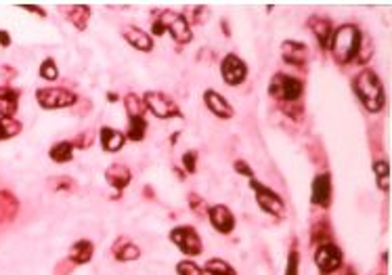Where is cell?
<instances>
[{"label": "cell", "instance_id": "obj_1", "mask_svg": "<svg viewBox=\"0 0 392 275\" xmlns=\"http://www.w3.org/2000/svg\"><path fill=\"white\" fill-rule=\"evenodd\" d=\"M363 46V34L357 26L346 23L342 28H338L331 34V42H329V50L335 57L338 64H351L359 57Z\"/></svg>", "mask_w": 392, "mask_h": 275}, {"label": "cell", "instance_id": "obj_2", "mask_svg": "<svg viewBox=\"0 0 392 275\" xmlns=\"http://www.w3.org/2000/svg\"><path fill=\"white\" fill-rule=\"evenodd\" d=\"M353 88H355L359 101L365 105L367 112L378 114L380 109L384 107V103H386V91H384V84H382L380 76L373 70H363L355 78Z\"/></svg>", "mask_w": 392, "mask_h": 275}, {"label": "cell", "instance_id": "obj_3", "mask_svg": "<svg viewBox=\"0 0 392 275\" xmlns=\"http://www.w3.org/2000/svg\"><path fill=\"white\" fill-rule=\"evenodd\" d=\"M166 32L181 44H187V42L193 40V32H191L187 17L181 15V13H175V11H161L157 15V19L153 21V34L155 36H164Z\"/></svg>", "mask_w": 392, "mask_h": 275}, {"label": "cell", "instance_id": "obj_4", "mask_svg": "<svg viewBox=\"0 0 392 275\" xmlns=\"http://www.w3.org/2000/svg\"><path fill=\"white\" fill-rule=\"evenodd\" d=\"M143 103H145V109L157 118V120H170V118H181V109L179 105L159 91H147L143 95Z\"/></svg>", "mask_w": 392, "mask_h": 275}, {"label": "cell", "instance_id": "obj_5", "mask_svg": "<svg viewBox=\"0 0 392 275\" xmlns=\"http://www.w3.org/2000/svg\"><path fill=\"white\" fill-rule=\"evenodd\" d=\"M304 93V82L288 76V74H275L268 84V95L282 101H298Z\"/></svg>", "mask_w": 392, "mask_h": 275}, {"label": "cell", "instance_id": "obj_6", "mask_svg": "<svg viewBox=\"0 0 392 275\" xmlns=\"http://www.w3.org/2000/svg\"><path fill=\"white\" fill-rule=\"evenodd\" d=\"M250 187L256 193V204L260 206V210H264L266 214H273V216H284L286 204L275 189L266 187L264 183H260L256 179H250Z\"/></svg>", "mask_w": 392, "mask_h": 275}, {"label": "cell", "instance_id": "obj_7", "mask_svg": "<svg viewBox=\"0 0 392 275\" xmlns=\"http://www.w3.org/2000/svg\"><path fill=\"white\" fill-rule=\"evenodd\" d=\"M168 238H170V242H173L183 254H187V256H197V254H202V250H204L199 234H197L193 227H189V225H179V227H175Z\"/></svg>", "mask_w": 392, "mask_h": 275}, {"label": "cell", "instance_id": "obj_8", "mask_svg": "<svg viewBox=\"0 0 392 275\" xmlns=\"http://www.w3.org/2000/svg\"><path fill=\"white\" fill-rule=\"evenodd\" d=\"M36 101L44 109H61L70 107L76 103V95L70 93L68 88H57V86H46L36 91Z\"/></svg>", "mask_w": 392, "mask_h": 275}, {"label": "cell", "instance_id": "obj_9", "mask_svg": "<svg viewBox=\"0 0 392 275\" xmlns=\"http://www.w3.org/2000/svg\"><path fill=\"white\" fill-rule=\"evenodd\" d=\"M220 76L229 86H239L248 78V66L235 53H229L220 61Z\"/></svg>", "mask_w": 392, "mask_h": 275}, {"label": "cell", "instance_id": "obj_10", "mask_svg": "<svg viewBox=\"0 0 392 275\" xmlns=\"http://www.w3.org/2000/svg\"><path fill=\"white\" fill-rule=\"evenodd\" d=\"M342 260H344V254L333 242H323L315 252V263H317V267L323 275L338 271L342 267Z\"/></svg>", "mask_w": 392, "mask_h": 275}, {"label": "cell", "instance_id": "obj_11", "mask_svg": "<svg viewBox=\"0 0 392 275\" xmlns=\"http://www.w3.org/2000/svg\"><path fill=\"white\" fill-rule=\"evenodd\" d=\"M208 218H210V223L212 227L222 234V236H229L233 229H235V214L231 212L229 206L225 204H214L208 208Z\"/></svg>", "mask_w": 392, "mask_h": 275}, {"label": "cell", "instance_id": "obj_12", "mask_svg": "<svg viewBox=\"0 0 392 275\" xmlns=\"http://www.w3.org/2000/svg\"><path fill=\"white\" fill-rule=\"evenodd\" d=\"M204 103H206V107L210 109V112L216 116V118H222V120H229V118H233V105L222 97L218 91H214V88H208L206 93H204Z\"/></svg>", "mask_w": 392, "mask_h": 275}, {"label": "cell", "instance_id": "obj_13", "mask_svg": "<svg viewBox=\"0 0 392 275\" xmlns=\"http://www.w3.org/2000/svg\"><path fill=\"white\" fill-rule=\"evenodd\" d=\"M311 200L315 206H321V208H327L331 204V175L329 173H321L315 177Z\"/></svg>", "mask_w": 392, "mask_h": 275}, {"label": "cell", "instance_id": "obj_14", "mask_svg": "<svg viewBox=\"0 0 392 275\" xmlns=\"http://www.w3.org/2000/svg\"><path fill=\"white\" fill-rule=\"evenodd\" d=\"M19 109V91L13 86H0V118H15Z\"/></svg>", "mask_w": 392, "mask_h": 275}, {"label": "cell", "instance_id": "obj_15", "mask_svg": "<svg viewBox=\"0 0 392 275\" xmlns=\"http://www.w3.org/2000/svg\"><path fill=\"white\" fill-rule=\"evenodd\" d=\"M308 28L311 32L315 34V38L319 40V46L325 50L329 48V42H331V34H333V28H331V21L327 17H321V15H313L308 21Z\"/></svg>", "mask_w": 392, "mask_h": 275}, {"label": "cell", "instance_id": "obj_16", "mask_svg": "<svg viewBox=\"0 0 392 275\" xmlns=\"http://www.w3.org/2000/svg\"><path fill=\"white\" fill-rule=\"evenodd\" d=\"M282 55L288 64H294V66H304L306 59H308V48L304 42L300 40H286L284 46H282Z\"/></svg>", "mask_w": 392, "mask_h": 275}, {"label": "cell", "instance_id": "obj_17", "mask_svg": "<svg viewBox=\"0 0 392 275\" xmlns=\"http://www.w3.org/2000/svg\"><path fill=\"white\" fill-rule=\"evenodd\" d=\"M99 141H101V147L103 151L107 153H116L124 147L126 143V135L116 131V129H111V126H103L101 133H99Z\"/></svg>", "mask_w": 392, "mask_h": 275}, {"label": "cell", "instance_id": "obj_18", "mask_svg": "<svg viewBox=\"0 0 392 275\" xmlns=\"http://www.w3.org/2000/svg\"><path fill=\"white\" fill-rule=\"evenodd\" d=\"M105 179H107V183L116 189V193H120L124 187H128L130 185V179H133V175H130V171L124 167V164H111V167L105 171Z\"/></svg>", "mask_w": 392, "mask_h": 275}, {"label": "cell", "instance_id": "obj_19", "mask_svg": "<svg viewBox=\"0 0 392 275\" xmlns=\"http://www.w3.org/2000/svg\"><path fill=\"white\" fill-rule=\"evenodd\" d=\"M122 36H124V40H126L133 48H137V50H141V53H151V50H153V38H151L145 30H141V28L130 26V28L124 30Z\"/></svg>", "mask_w": 392, "mask_h": 275}, {"label": "cell", "instance_id": "obj_20", "mask_svg": "<svg viewBox=\"0 0 392 275\" xmlns=\"http://www.w3.org/2000/svg\"><path fill=\"white\" fill-rule=\"evenodd\" d=\"M95 254V244L90 240H78L72 248H70V260L76 265H86L92 260Z\"/></svg>", "mask_w": 392, "mask_h": 275}, {"label": "cell", "instance_id": "obj_21", "mask_svg": "<svg viewBox=\"0 0 392 275\" xmlns=\"http://www.w3.org/2000/svg\"><path fill=\"white\" fill-rule=\"evenodd\" d=\"M48 158L57 164H68L74 158V141H59L48 149Z\"/></svg>", "mask_w": 392, "mask_h": 275}, {"label": "cell", "instance_id": "obj_22", "mask_svg": "<svg viewBox=\"0 0 392 275\" xmlns=\"http://www.w3.org/2000/svg\"><path fill=\"white\" fill-rule=\"evenodd\" d=\"M206 275H237L235 269L227 263V260H222V258H210L204 269H202Z\"/></svg>", "mask_w": 392, "mask_h": 275}, {"label": "cell", "instance_id": "obj_23", "mask_svg": "<svg viewBox=\"0 0 392 275\" xmlns=\"http://www.w3.org/2000/svg\"><path fill=\"white\" fill-rule=\"evenodd\" d=\"M124 107L128 109V118H145V103L143 97L130 93L124 97Z\"/></svg>", "mask_w": 392, "mask_h": 275}, {"label": "cell", "instance_id": "obj_24", "mask_svg": "<svg viewBox=\"0 0 392 275\" xmlns=\"http://www.w3.org/2000/svg\"><path fill=\"white\" fill-rule=\"evenodd\" d=\"M147 135V120L145 118H128V133H126V139L139 143L143 141Z\"/></svg>", "mask_w": 392, "mask_h": 275}, {"label": "cell", "instance_id": "obj_25", "mask_svg": "<svg viewBox=\"0 0 392 275\" xmlns=\"http://www.w3.org/2000/svg\"><path fill=\"white\" fill-rule=\"evenodd\" d=\"M21 122L15 118H0V141H9L21 133Z\"/></svg>", "mask_w": 392, "mask_h": 275}, {"label": "cell", "instance_id": "obj_26", "mask_svg": "<svg viewBox=\"0 0 392 275\" xmlns=\"http://www.w3.org/2000/svg\"><path fill=\"white\" fill-rule=\"evenodd\" d=\"M68 17H70V21L82 32V30H86V23H88V19H90V9L84 7V5H76V7L70 9Z\"/></svg>", "mask_w": 392, "mask_h": 275}, {"label": "cell", "instance_id": "obj_27", "mask_svg": "<svg viewBox=\"0 0 392 275\" xmlns=\"http://www.w3.org/2000/svg\"><path fill=\"white\" fill-rule=\"evenodd\" d=\"M114 254L118 260H124V263H130V260H137L141 256V248L133 242H124V246H116L114 248Z\"/></svg>", "mask_w": 392, "mask_h": 275}, {"label": "cell", "instance_id": "obj_28", "mask_svg": "<svg viewBox=\"0 0 392 275\" xmlns=\"http://www.w3.org/2000/svg\"><path fill=\"white\" fill-rule=\"evenodd\" d=\"M373 175L378 181V187L386 193L388 191V160H373Z\"/></svg>", "mask_w": 392, "mask_h": 275}, {"label": "cell", "instance_id": "obj_29", "mask_svg": "<svg viewBox=\"0 0 392 275\" xmlns=\"http://www.w3.org/2000/svg\"><path fill=\"white\" fill-rule=\"evenodd\" d=\"M38 74H40V78H44V80H48V82H55V80L59 78V68H57V64H55L52 59H44V61L40 64Z\"/></svg>", "mask_w": 392, "mask_h": 275}, {"label": "cell", "instance_id": "obj_30", "mask_svg": "<svg viewBox=\"0 0 392 275\" xmlns=\"http://www.w3.org/2000/svg\"><path fill=\"white\" fill-rule=\"evenodd\" d=\"M177 273L179 275H204L202 267L197 263H193V260H181L177 265Z\"/></svg>", "mask_w": 392, "mask_h": 275}, {"label": "cell", "instance_id": "obj_31", "mask_svg": "<svg viewBox=\"0 0 392 275\" xmlns=\"http://www.w3.org/2000/svg\"><path fill=\"white\" fill-rule=\"evenodd\" d=\"M183 169H185L187 173H191V175L197 171V151H195V149L183 153Z\"/></svg>", "mask_w": 392, "mask_h": 275}, {"label": "cell", "instance_id": "obj_32", "mask_svg": "<svg viewBox=\"0 0 392 275\" xmlns=\"http://www.w3.org/2000/svg\"><path fill=\"white\" fill-rule=\"evenodd\" d=\"M298 271H300V254H298V250H292L288 254L286 275H298Z\"/></svg>", "mask_w": 392, "mask_h": 275}, {"label": "cell", "instance_id": "obj_33", "mask_svg": "<svg viewBox=\"0 0 392 275\" xmlns=\"http://www.w3.org/2000/svg\"><path fill=\"white\" fill-rule=\"evenodd\" d=\"M235 171H237L239 175H246L248 179H254V171L250 169V164H248L246 160H237V162H235Z\"/></svg>", "mask_w": 392, "mask_h": 275}, {"label": "cell", "instance_id": "obj_34", "mask_svg": "<svg viewBox=\"0 0 392 275\" xmlns=\"http://www.w3.org/2000/svg\"><path fill=\"white\" fill-rule=\"evenodd\" d=\"M23 11H30L32 15H38V17H46V11L42 7H36V5H19Z\"/></svg>", "mask_w": 392, "mask_h": 275}, {"label": "cell", "instance_id": "obj_35", "mask_svg": "<svg viewBox=\"0 0 392 275\" xmlns=\"http://www.w3.org/2000/svg\"><path fill=\"white\" fill-rule=\"evenodd\" d=\"M11 34L9 32H5V30H0V46H3V48H9L11 46Z\"/></svg>", "mask_w": 392, "mask_h": 275}, {"label": "cell", "instance_id": "obj_36", "mask_svg": "<svg viewBox=\"0 0 392 275\" xmlns=\"http://www.w3.org/2000/svg\"><path fill=\"white\" fill-rule=\"evenodd\" d=\"M107 99L109 101H118V95L116 93H107Z\"/></svg>", "mask_w": 392, "mask_h": 275}, {"label": "cell", "instance_id": "obj_37", "mask_svg": "<svg viewBox=\"0 0 392 275\" xmlns=\"http://www.w3.org/2000/svg\"><path fill=\"white\" fill-rule=\"evenodd\" d=\"M349 275H353V273H349Z\"/></svg>", "mask_w": 392, "mask_h": 275}]
</instances>
